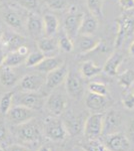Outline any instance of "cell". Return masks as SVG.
I'll return each instance as SVG.
<instances>
[{"mask_svg":"<svg viewBox=\"0 0 134 151\" xmlns=\"http://www.w3.org/2000/svg\"><path fill=\"white\" fill-rule=\"evenodd\" d=\"M118 31L116 36V47H119L128 37L134 33V12L126 11L117 19Z\"/></svg>","mask_w":134,"mask_h":151,"instance_id":"obj_1","label":"cell"},{"mask_svg":"<svg viewBox=\"0 0 134 151\" xmlns=\"http://www.w3.org/2000/svg\"><path fill=\"white\" fill-rule=\"evenodd\" d=\"M65 89L68 96L74 100L82 99L85 93V85L83 79L78 73L74 70H69L65 80Z\"/></svg>","mask_w":134,"mask_h":151,"instance_id":"obj_2","label":"cell"},{"mask_svg":"<svg viewBox=\"0 0 134 151\" xmlns=\"http://www.w3.org/2000/svg\"><path fill=\"white\" fill-rule=\"evenodd\" d=\"M103 122L104 114L94 113L91 114L85 120L84 124V135L87 140L98 139L103 134Z\"/></svg>","mask_w":134,"mask_h":151,"instance_id":"obj_3","label":"cell"},{"mask_svg":"<svg viewBox=\"0 0 134 151\" xmlns=\"http://www.w3.org/2000/svg\"><path fill=\"white\" fill-rule=\"evenodd\" d=\"M45 135L53 141H61L68 133L64 123L57 117H47L44 121Z\"/></svg>","mask_w":134,"mask_h":151,"instance_id":"obj_4","label":"cell"},{"mask_svg":"<svg viewBox=\"0 0 134 151\" xmlns=\"http://www.w3.org/2000/svg\"><path fill=\"white\" fill-rule=\"evenodd\" d=\"M15 105L27 107L32 110H39L44 105V99L42 95L36 92H20L16 97H13Z\"/></svg>","mask_w":134,"mask_h":151,"instance_id":"obj_5","label":"cell"},{"mask_svg":"<svg viewBox=\"0 0 134 151\" xmlns=\"http://www.w3.org/2000/svg\"><path fill=\"white\" fill-rule=\"evenodd\" d=\"M46 109L54 116H60L66 111L68 107V100L64 94L60 91L51 93L45 103Z\"/></svg>","mask_w":134,"mask_h":151,"instance_id":"obj_6","label":"cell"},{"mask_svg":"<svg viewBox=\"0 0 134 151\" xmlns=\"http://www.w3.org/2000/svg\"><path fill=\"white\" fill-rule=\"evenodd\" d=\"M17 134L19 140L22 141L23 143H37L41 138L39 127L31 120L19 125Z\"/></svg>","mask_w":134,"mask_h":151,"instance_id":"obj_7","label":"cell"},{"mask_svg":"<svg viewBox=\"0 0 134 151\" xmlns=\"http://www.w3.org/2000/svg\"><path fill=\"white\" fill-rule=\"evenodd\" d=\"M46 82V77L42 73L25 75L18 83V88L21 92H37Z\"/></svg>","mask_w":134,"mask_h":151,"instance_id":"obj_8","label":"cell"},{"mask_svg":"<svg viewBox=\"0 0 134 151\" xmlns=\"http://www.w3.org/2000/svg\"><path fill=\"white\" fill-rule=\"evenodd\" d=\"M8 120L14 125H21L23 123H26L28 121L32 120L35 116L34 110L29 109L27 107L20 106V105H15L14 107L9 110L6 114Z\"/></svg>","mask_w":134,"mask_h":151,"instance_id":"obj_9","label":"cell"},{"mask_svg":"<svg viewBox=\"0 0 134 151\" xmlns=\"http://www.w3.org/2000/svg\"><path fill=\"white\" fill-rule=\"evenodd\" d=\"M104 144L110 151H128L130 148V141L122 132L106 135Z\"/></svg>","mask_w":134,"mask_h":151,"instance_id":"obj_10","label":"cell"},{"mask_svg":"<svg viewBox=\"0 0 134 151\" xmlns=\"http://www.w3.org/2000/svg\"><path fill=\"white\" fill-rule=\"evenodd\" d=\"M84 18L83 13L78 12H70L64 19V31L73 40L79 35L80 26Z\"/></svg>","mask_w":134,"mask_h":151,"instance_id":"obj_11","label":"cell"},{"mask_svg":"<svg viewBox=\"0 0 134 151\" xmlns=\"http://www.w3.org/2000/svg\"><path fill=\"white\" fill-rule=\"evenodd\" d=\"M122 124V116L118 111L110 110L104 115L103 122V134L102 135H110V134L119 132V128Z\"/></svg>","mask_w":134,"mask_h":151,"instance_id":"obj_12","label":"cell"},{"mask_svg":"<svg viewBox=\"0 0 134 151\" xmlns=\"http://www.w3.org/2000/svg\"><path fill=\"white\" fill-rule=\"evenodd\" d=\"M68 73H69V70H68L67 65L63 64L61 67H59L58 69L46 74L45 86L50 90L57 88L58 86H60L63 82H65Z\"/></svg>","mask_w":134,"mask_h":151,"instance_id":"obj_13","label":"cell"},{"mask_svg":"<svg viewBox=\"0 0 134 151\" xmlns=\"http://www.w3.org/2000/svg\"><path fill=\"white\" fill-rule=\"evenodd\" d=\"M27 29L31 36L38 37L44 32V22L43 18L36 12L30 11L27 18Z\"/></svg>","mask_w":134,"mask_h":151,"instance_id":"obj_14","label":"cell"},{"mask_svg":"<svg viewBox=\"0 0 134 151\" xmlns=\"http://www.w3.org/2000/svg\"><path fill=\"white\" fill-rule=\"evenodd\" d=\"M77 48L80 53H87L96 50L101 45L99 38L94 35H78L77 36Z\"/></svg>","mask_w":134,"mask_h":151,"instance_id":"obj_15","label":"cell"},{"mask_svg":"<svg viewBox=\"0 0 134 151\" xmlns=\"http://www.w3.org/2000/svg\"><path fill=\"white\" fill-rule=\"evenodd\" d=\"M107 103H108V101H107L106 96H101V95L89 92L85 97V105L92 112L99 113L100 111L106 108Z\"/></svg>","mask_w":134,"mask_h":151,"instance_id":"obj_16","label":"cell"},{"mask_svg":"<svg viewBox=\"0 0 134 151\" xmlns=\"http://www.w3.org/2000/svg\"><path fill=\"white\" fill-rule=\"evenodd\" d=\"M37 47L41 52L44 53L45 57H53L60 48L58 40H56V38L52 37V36H46V37L40 38L37 42Z\"/></svg>","mask_w":134,"mask_h":151,"instance_id":"obj_17","label":"cell"},{"mask_svg":"<svg viewBox=\"0 0 134 151\" xmlns=\"http://www.w3.org/2000/svg\"><path fill=\"white\" fill-rule=\"evenodd\" d=\"M1 43L2 47L5 48V50H8V52H14L20 47L24 45L25 37H23L20 35H16V33H7V35H3Z\"/></svg>","mask_w":134,"mask_h":151,"instance_id":"obj_18","label":"cell"},{"mask_svg":"<svg viewBox=\"0 0 134 151\" xmlns=\"http://www.w3.org/2000/svg\"><path fill=\"white\" fill-rule=\"evenodd\" d=\"M63 65V58L57 55H53V57H46L39 65L35 67V70L37 72H40L42 74H48V73L52 72Z\"/></svg>","mask_w":134,"mask_h":151,"instance_id":"obj_19","label":"cell"},{"mask_svg":"<svg viewBox=\"0 0 134 151\" xmlns=\"http://www.w3.org/2000/svg\"><path fill=\"white\" fill-rule=\"evenodd\" d=\"M123 62V57L121 53L114 52L107 58L104 64L103 72L110 77H115L118 74V68L120 67L121 63Z\"/></svg>","mask_w":134,"mask_h":151,"instance_id":"obj_20","label":"cell"},{"mask_svg":"<svg viewBox=\"0 0 134 151\" xmlns=\"http://www.w3.org/2000/svg\"><path fill=\"white\" fill-rule=\"evenodd\" d=\"M99 22L98 18L95 17L92 14H86L84 15L83 21L80 26L79 35H93L98 29Z\"/></svg>","mask_w":134,"mask_h":151,"instance_id":"obj_21","label":"cell"},{"mask_svg":"<svg viewBox=\"0 0 134 151\" xmlns=\"http://www.w3.org/2000/svg\"><path fill=\"white\" fill-rule=\"evenodd\" d=\"M85 121L81 116H67L64 125L69 135L75 136L79 134L82 130H84Z\"/></svg>","mask_w":134,"mask_h":151,"instance_id":"obj_22","label":"cell"},{"mask_svg":"<svg viewBox=\"0 0 134 151\" xmlns=\"http://www.w3.org/2000/svg\"><path fill=\"white\" fill-rule=\"evenodd\" d=\"M18 75L14 68L2 67L0 70V83L5 87H13L18 83Z\"/></svg>","mask_w":134,"mask_h":151,"instance_id":"obj_23","label":"cell"},{"mask_svg":"<svg viewBox=\"0 0 134 151\" xmlns=\"http://www.w3.org/2000/svg\"><path fill=\"white\" fill-rule=\"evenodd\" d=\"M43 22H44V32L46 36H52L57 32L59 21L54 14L46 13L43 16Z\"/></svg>","mask_w":134,"mask_h":151,"instance_id":"obj_24","label":"cell"},{"mask_svg":"<svg viewBox=\"0 0 134 151\" xmlns=\"http://www.w3.org/2000/svg\"><path fill=\"white\" fill-rule=\"evenodd\" d=\"M4 21L8 24L10 27L14 29H19L22 27L23 25V20L22 16L17 10L14 9H9L5 12L4 14Z\"/></svg>","mask_w":134,"mask_h":151,"instance_id":"obj_25","label":"cell"},{"mask_svg":"<svg viewBox=\"0 0 134 151\" xmlns=\"http://www.w3.org/2000/svg\"><path fill=\"white\" fill-rule=\"evenodd\" d=\"M102 70H103V68L97 65L93 62H91V60H87V62L82 63L81 68H80V73H81L82 77L87 78V79L95 77V76L100 74Z\"/></svg>","mask_w":134,"mask_h":151,"instance_id":"obj_26","label":"cell"},{"mask_svg":"<svg viewBox=\"0 0 134 151\" xmlns=\"http://www.w3.org/2000/svg\"><path fill=\"white\" fill-rule=\"evenodd\" d=\"M27 57H24L21 53H19L17 50L14 52H7V55L4 60V64L2 67H10V68H16L21 64H23L26 60Z\"/></svg>","mask_w":134,"mask_h":151,"instance_id":"obj_27","label":"cell"},{"mask_svg":"<svg viewBox=\"0 0 134 151\" xmlns=\"http://www.w3.org/2000/svg\"><path fill=\"white\" fill-rule=\"evenodd\" d=\"M46 4L52 10L62 11L72 8L74 0H46Z\"/></svg>","mask_w":134,"mask_h":151,"instance_id":"obj_28","label":"cell"},{"mask_svg":"<svg viewBox=\"0 0 134 151\" xmlns=\"http://www.w3.org/2000/svg\"><path fill=\"white\" fill-rule=\"evenodd\" d=\"M86 4L90 14L97 18L103 16V0H86Z\"/></svg>","mask_w":134,"mask_h":151,"instance_id":"obj_29","label":"cell"},{"mask_svg":"<svg viewBox=\"0 0 134 151\" xmlns=\"http://www.w3.org/2000/svg\"><path fill=\"white\" fill-rule=\"evenodd\" d=\"M81 147L83 151H110L104 143H102L98 139L87 140L86 142L82 143Z\"/></svg>","mask_w":134,"mask_h":151,"instance_id":"obj_30","label":"cell"},{"mask_svg":"<svg viewBox=\"0 0 134 151\" xmlns=\"http://www.w3.org/2000/svg\"><path fill=\"white\" fill-rule=\"evenodd\" d=\"M134 83V70H127L118 77V84L124 89H129Z\"/></svg>","mask_w":134,"mask_h":151,"instance_id":"obj_31","label":"cell"},{"mask_svg":"<svg viewBox=\"0 0 134 151\" xmlns=\"http://www.w3.org/2000/svg\"><path fill=\"white\" fill-rule=\"evenodd\" d=\"M13 92H7L0 98V112L2 114H7L11 109V103L13 102Z\"/></svg>","mask_w":134,"mask_h":151,"instance_id":"obj_32","label":"cell"},{"mask_svg":"<svg viewBox=\"0 0 134 151\" xmlns=\"http://www.w3.org/2000/svg\"><path fill=\"white\" fill-rule=\"evenodd\" d=\"M46 57L43 52H41L40 50L38 52H30L28 55L27 58L25 60V64L28 68H35L37 65H39Z\"/></svg>","mask_w":134,"mask_h":151,"instance_id":"obj_33","label":"cell"},{"mask_svg":"<svg viewBox=\"0 0 134 151\" xmlns=\"http://www.w3.org/2000/svg\"><path fill=\"white\" fill-rule=\"evenodd\" d=\"M58 43H59V47L65 52H71L72 50H74L73 41L71 38L67 35V33L65 32V31L63 33H61V35L59 36Z\"/></svg>","mask_w":134,"mask_h":151,"instance_id":"obj_34","label":"cell"},{"mask_svg":"<svg viewBox=\"0 0 134 151\" xmlns=\"http://www.w3.org/2000/svg\"><path fill=\"white\" fill-rule=\"evenodd\" d=\"M88 90L91 93L101 95V96H107V94H108V90H107L106 85L102 84V83H98V82L90 83L88 86Z\"/></svg>","mask_w":134,"mask_h":151,"instance_id":"obj_35","label":"cell"},{"mask_svg":"<svg viewBox=\"0 0 134 151\" xmlns=\"http://www.w3.org/2000/svg\"><path fill=\"white\" fill-rule=\"evenodd\" d=\"M18 4L24 9L27 10H34L37 7L38 1L37 0H18Z\"/></svg>","mask_w":134,"mask_h":151,"instance_id":"obj_36","label":"cell"},{"mask_svg":"<svg viewBox=\"0 0 134 151\" xmlns=\"http://www.w3.org/2000/svg\"><path fill=\"white\" fill-rule=\"evenodd\" d=\"M122 103L124 106L129 110L134 108V94L133 93H128L123 97Z\"/></svg>","mask_w":134,"mask_h":151,"instance_id":"obj_37","label":"cell"},{"mask_svg":"<svg viewBox=\"0 0 134 151\" xmlns=\"http://www.w3.org/2000/svg\"><path fill=\"white\" fill-rule=\"evenodd\" d=\"M119 4L125 11H129L134 8V0H119Z\"/></svg>","mask_w":134,"mask_h":151,"instance_id":"obj_38","label":"cell"},{"mask_svg":"<svg viewBox=\"0 0 134 151\" xmlns=\"http://www.w3.org/2000/svg\"><path fill=\"white\" fill-rule=\"evenodd\" d=\"M6 151H30L26 146L19 144H12L7 147Z\"/></svg>","mask_w":134,"mask_h":151,"instance_id":"obj_39","label":"cell"},{"mask_svg":"<svg viewBox=\"0 0 134 151\" xmlns=\"http://www.w3.org/2000/svg\"><path fill=\"white\" fill-rule=\"evenodd\" d=\"M6 139V128L3 124L0 123V142H3Z\"/></svg>","mask_w":134,"mask_h":151,"instance_id":"obj_40","label":"cell"},{"mask_svg":"<svg viewBox=\"0 0 134 151\" xmlns=\"http://www.w3.org/2000/svg\"><path fill=\"white\" fill-rule=\"evenodd\" d=\"M7 55V52L4 48L0 47V67H2L4 64V60H5V58Z\"/></svg>","mask_w":134,"mask_h":151,"instance_id":"obj_41","label":"cell"},{"mask_svg":"<svg viewBox=\"0 0 134 151\" xmlns=\"http://www.w3.org/2000/svg\"><path fill=\"white\" fill-rule=\"evenodd\" d=\"M128 134L131 138L134 139V119L129 122V125H128Z\"/></svg>","mask_w":134,"mask_h":151,"instance_id":"obj_42","label":"cell"},{"mask_svg":"<svg viewBox=\"0 0 134 151\" xmlns=\"http://www.w3.org/2000/svg\"><path fill=\"white\" fill-rule=\"evenodd\" d=\"M17 52H18L19 53H21L22 55H24V57H28L29 48L27 47H25V45H22V47H20L18 50H17Z\"/></svg>","mask_w":134,"mask_h":151,"instance_id":"obj_43","label":"cell"},{"mask_svg":"<svg viewBox=\"0 0 134 151\" xmlns=\"http://www.w3.org/2000/svg\"><path fill=\"white\" fill-rule=\"evenodd\" d=\"M129 53H130L131 55H134V40L131 42L130 47H129Z\"/></svg>","mask_w":134,"mask_h":151,"instance_id":"obj_44","label":"cell"},{"mask_svg":"<svg viewBox=\"0 0 134 151\" xmlns=\"http://www.w3.org/2000/svg\"><path fill=\"white\" fill-rule=\"evenodd\" d=\"M38 151H50V149H49V147H47V146H41V147L38 149Z\"/></svg>","mask_w":134,"mask_h":151,"instance_id":"obj_45","label":"cell"},{"mask_svg":"<svg viewBox=\"0 0 134 151\" xmlns=\"http://www.w3.org/2000/svg\"><path fill=\"white\" fill-rule=\"evenodd\" d=\"M3 35H4V33H3V31H2L1 27H0V41L2 40V37H3Z\"/></svg>","mask_w":134,"mask_h":151,"instance_id":"obj_46","label":"cell"},{"mask_svg":"<svg viewBox=\"0 0 134 151\" xmlns=\"http://www.w3.org/2000/svg\"><path fill=\"white\" fill-rule=\"evenodd\" d=\"M0 151H4V150H3V149H2V148H1V147H0Z\"/></svg>","mask_w":134,"mask_h":151,"instance_id":"obj_47","label":"cell"},{"mask_svg":"<svg viewBox=\"0 0 134 151\" xmlns=\"http://www.w3.org/2000/svg\"><path fill=\"white\" fill-rule=\"evenodd\" d=\"M133 94H134V90H133Z\"/></svg>","mask_w":134,"mask_h":151,"instance_id":"obj_48","label":"cell"}]
</instances>
